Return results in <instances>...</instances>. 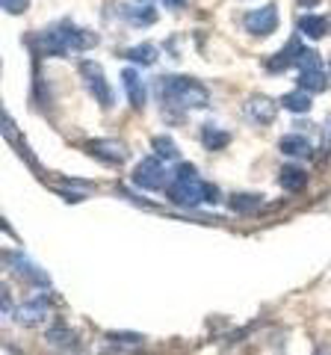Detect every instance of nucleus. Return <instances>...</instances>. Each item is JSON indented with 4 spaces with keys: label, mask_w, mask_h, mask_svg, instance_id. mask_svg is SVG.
<instances>
[{
    "label": "nucleus",
    "mask_w": 331,
    "mask_h": 355,
    "mask_svg": "<svg viewBox=\"0 0 331 355\" xmlns=\"http://www.w3.org/2000/svg\"><path fill=\"white\" fill-rule=\"evenodd\" d=\"M98 36L89 30H80L71 21H60L45 33H36L30 39V48L36 51V57H69V53L95 48Z\"/></svg>",
    "instance_id": "nucleus-1"
},
{
    "label": "nucleus",
    "mask_w": 331,
    "mask_h": 355,
    "mask_svg": "<svg viewBox=\"0 0 331 355\" xmlns=\"http://www.w3.org/2000/svg\"><path fill=\"white\" fill-rule=\"evenodd\" d=\"M157 98L163 101V107H178V110H204L211 104V92L193 77H181V74L160 77Z\"/></svg>",
    "instance_id": "nucleus-2"
},
{
    "label": "nucleus",
    "mask_w": 331,
    "mask_h": 355,
    "mask_svg": "<svg viewBox=\"0 0 331 355\" xmlns=\"http://www.w3.org/2000/svg\"><path fill=\"white\" fill-rule=\"evenodd\" d=\"M166 196H169V202L181 205V207L204 205V181H198V178H175V181L166 187Z\"/></svg>",
    "instance_id": "nucleus-3"
},
{
    "label": "nucleus",
    "mask_w": 331,
    "mask_h": 355,
    "mask_svg": "<svg viewBox=\"0 0 331 355\" xmlns=\"http://www.w3.org/2000/svg\"><path fill=\"white\" fill-rule=\"evenodd\" d=\"M80 74H83V80H86V86H89V92L95 95V101L101 104L104 110H109L113 107V89H109V83H107V77H104V69L98 62H80Z\"/></svg>",
    "instance_id": "nucleus-4"
},
{
    "label": "nucleus",
    "mask_w": 331,
    "mask_h": 355,
    "mask_svg": "<svg viewBox=\"0 0 331 355\" xmlns=\"http://www.w3.org/2000/svg\"><path fill=\"white\" fill-rule=\"evenodd\" d=\"M134 184L142 187V190H160V187H166V172L160 166V157H145L142 163H136Z\"/></svg>",
    "instance_id": "nucleus-5"
},
{
    "label": "nucleus",
    "mask_w": 331,
    "mask_h": 355,
    "mask_svg": "<svg viewBox=\"0 0 331 355\" xmlns=\"http://www.w3.org/2000/svg\"><path fill=\"white\" fill-rule=\"evenodd\" d=\"M246 30L251 33V36H269V33L278 27V12H275V6L267 3L260 9H251V12H246Z\"/></svg>",
    "instance_id": "nucleus-6"
},
{
    "label": "nucleus",
    "mask_w": 331,
    "mask_h": 355,
    "mask_svg": "<svg viewBox=\"0 0 331 355\" xmlns=\"http://www.w3.org/2000/svg\"><path fill=\"white\" fill-rule=\"evenodd\" d=\"M3 261H6L9 270H15V272L21 275V279H27L30 284H39V287H48V284H51L48 272H42L36 263H30L21 252H6V254H3Z\"/></svg>",
    "instance_id": "nucleus-7"
},
{
    "label": "nucleus",
    "mask_w": 331,
    "mask_h": 355,
    "mask_svg": "<svg viewBox=\"0 0 331 355\" xmlns=\"http://www.w3.org/2000/svg\"><path fill=\"white\" fill-rule=\"evenodd\" d=\"M242 113H246V119L255 121V125H272L278 107H275L267 95H251L246 101V107H242Z\"/></svg>",
    "instance_id": "nucleus-8"
},
{
    "label": "nucleus",
    "mask_w": 331,
    "mask_h": 355,
    "mask_svg": "<svg viewBox=\"0 0 331 355\" xmlns=\"http://www.w3.org/2000/svg\"><path fill=\"white\" fill-rule=\"evenodd\" d=\"M48 305H51L48 296L30 299L27 305H21L15 311V323H21V326H36V323H42V320H48Z\"/></svg>",
    "instance_id": "nucleus-9"
},
{
    "label": "nucleus",
    "mask_w": 331,
    "mask_h": 355,
    "mask_svg": "<svg viewBox=\"0 0 331 355\" xmlns=\"http://www.w3.org/2000/svg\"><path fill=\"white\" fill-rule=\"evenodd\" d=\"M86 148H89L98 160H107V163H125L127 160V146L118 139H95Z\"/></svg>",
    "instance_id": "nucleus-10"
},
{
    "label": "nucleus",
    "mask_w": 331,
    "mask_h": 355,
    "mask_svg": "<svg viewBox=\"0 0 331 355\" xmlns=\"http://www.w3.org/2000/svg\"><path fill=\"white\" fill-rule=\"evenodd\" d=\"M278 148H281V154H287V157H293V160H311L314 157L311 142H307L305 137H299V133H290V137H284L278 142Z\"/></svg>",
    "instance_id": "nucleus-11"
},
{
    "label": "nucleus",
    "mask_w": 331,
    "mask_h": 355,
    "mask_svg": "<svg viewBox=\"0 0 331 355\" xmlns=\"http://www.w3.org/2000/svg\"><path fill=\"white\" fill-rule=\"evenodd\" d=\"M302 51H305V48H302L299 36L290 39V42H287V48L278 51V53H275V57L267 62V69H269V71H284V69H290V65H296V60H299Z\"/></svg>",
    "instance_id": "nucleus-12"
},
{
    "label": "nucleus",
    "mask_w": 331,
    "mask_h": 355,
    "mask_svg": "<svg viewBox=\"0 0 331 355\" xmlns=\"http://www.w3.org/2000/svg\"><path fill=\"white\" fill-rule=\"evenodd\" d=\"M45 338L53 349H77V335L62 323V320H57V323L45 331Z\"/></svg>",
    "instance_id": "nucleus-13"
},
{
    "label": "nucleus",
    "mask_w": 331,
    "mask_h": 355,
    "mask_svg": "<svg viewBox=\"0 0 331 355\" xmlns=\"http://www.w3.org/2000/svg\"><path fill=\"white\" fill-rule=\"evenodd\" d=\"M121 80H125L127 98H130V107H134V110H142V107H145V86H142V77H139L134 69H125V71H121Z\"/></svg>",
    "instance_id": "nucleus-14"
},
{
    "label": "nucleus",
    "mask_w": 331,
    "mask_h": 355,
    "mask_svg": "<svg viewBox=\"0 0 331 355\" xmlns=\"http://www.w3.org/2000/svg\"><path fill=\"white\" fill-rule=\"evenodd\" d=\"M278 181H281V187L287 193H302L307 187V172L302 169V166H281Z\"/></svg>",
    "instance_id": "nucleus-15"
},
{
    "label": "nucleus",
    "mask_w": 331,
    "mask_h": 355,
    "mask_svg": "<svg viewBox=\"0 0 331 355\" xmlns=\"http://www.w3.org/2000/svg\"><path fill=\"white\" fill-rule=\"evenodd\" d=\"M299 89H305V92H323L325 89V71L319 69V65H307V69H302Z\"/></svg>",
    "instance_id": "nucleus-16"
},
{
    "label": "nucleus",
    "mask_w": 331,
    "mask_h": 355,
    "mask_svg": "<svg viewBox=\"0 0 331 355\" xmlns=\"http://www.w3.org/2000/svg\"><path fill=\"white\" fill-rule=\"evenodd\" d=\"M299 33L307 39H325L328 33V21L323 15H302L299 18Z\"/></svg>",
    "instance_id": "nucleus-17"
},
{
    "label": "nucleus",
    "mask_w": 331,
    "mask_h": 355,
    "mask_svg": "<svg viewBox=\"0 0 331 355\" xmlns=\"http://www.w3.org/2000/svg\"><path fill=\"white\" fill-rule=\"evenodd\" d=\"M202 142H204V148H207V151H222L228 142H231V133H225L222 128H216V125H204V130H202Z\"/></svg>",
    "instance_id": "nucleus-18"
},
{
    "label": "nucleus",
    "mask_w": 331,
    "mask_h": 355,
    "mask_svg": "<svg viewBox=\"0 0 331 355\" xmlns=\"http://www.w3.org/2000/svg\"><path fill=\"white\" fill-rule=\"evenodd\" d=\"M228 205H231V210H234V214H255V210H260L263 198L255 196V193H234Z\"/></svg>",
    "instance_id": "nucleus-19"
},
{
    "label": "nucleus",
    "mask_w": 331,
    "mask_h": 355,
    "mask_svg": "<svg viewBox=\"0 0 331 355\" xmlns=\"http://www.w3.org/2000/svg\"><path fill=\"white\" fill-rule=\"evenodd\" d=\"M281 107L290 110V113H307V110H311V92H305V89L287 92V95L281 98Z\"/></svg>",
    "instance_id": "nucleus-20"
},
{
    "label": "nucleus",
    "mask_w": 331,
    "mask_h": 355,
    "mask_svg": "<svg viewBox=\"0 0 331 355\" xmlns=\"http://www.w3.org/2000/svg\"><path fill=\"white\" fill-rule=\"evenodd\" d=\"M151 148H154V154H157L160 160H178L181 157V151H178V146H175L172 137H154Z\"/></svg>",
    "instance_id": "nucleus-21"
},
{
    "label": "nucleus",
    "mask_w": 331,
    "mask_h": 355,
    "mask_svg": "<svg viewBox=\"0 0 331 355\" xmlns=\"http://www.w3.org/2000/svg\"><path fill=\"white\" fill-rule=\"evenodd\" d=\"M125 18L130 21L134 27H148L157 21V12L151 6H136V9H125Z\"/></svg>",
    "instance_id": "nucleus-22"
},
{
    "label": "nucleus",
    "mask_w": 331,
    "mask_h": 355,
    "mask_svg": "<svg viewBox=\"0 0 331 355\" xmlns=\"http://www.w3.org/2000/svg\"><path fill=\"white\" fill-rule=\"evenodd\" d=\"M125 57L130 62H139V65H151L154 60H157V48L154 44H136V48H130Z\"/></svg>",
    "instance_id": "nucleus-23"
},
{
    "label": "nucleus",
    "mask_w": 331,
    "mask_h": 355,
    "mask_svg": "<svg viewBox=\"0 0 331 355\" xmlns=\"http://www.w3.org/2000/svg\"><path fill=\"white\" fill-rule=\"evenodd\" d=\"M107 340H121V347H130V349L142 347V338L139 335H127V331H109Z\"/></svg>",
    "instance_id": "nucleus-24"
},
{
    "label": "nucleus",
    "mask_w": 331,
    "mask_h": 355,
    "mask_svg": "<svg viewBox=\"0 0 331 355\" xmlns=\"http://www.w3.org/2000/svg\"><path fill=\"white\" fill-rule=\"evenodd\" d=\"M30 0H0V6H3V12L9 15H18V12H24Z\"/></svg>",
    "instance_id": "nucleus-25"
},
{
    "label": "nucleus",
    "mask_w": 331,
    "mask_h": 355,
    "mask_svg": "<svg viewBox=\"0 0 331 355\" xmlns=\"http://www.w3.org/2000/svg\"><path fill=\"white\" fill-rule=\"evenodd\" d=\"M204 202L207 205H216L219 202V187L216 184H204Z\"/></svg>",
    "instance_id": "nucleus-26"
},
{
    "label": "nucleus",
    "mask_w": 331,
    "mask_h": 355,
    "mask_svg": "<svg viewBox=\"0 0 331 355\" xmlns=\"http://www.w3.org/2000/svg\"><path fill=\"white\" fill-rule=\"evenodd\" d=\"M175 178H195V166L193 163H181L178 172H175Z\"/></svg>",
    "instance_id": "nucleus-27"
},
{
    "label": "nucleus",
    "mask_w": 331,
    "mask_h": 355,
    "mask_svg": "<svg viewBox=\"0 0 331 355\" xmlns=\"http://www.w3.org/2000/svg\"><path fill=\"white\" fill-rule=\"evenodd\" d=\"M323 137H325V148L331 151V116H328V121H325V130H323Z\"/></svg>",
    "instance_id": "nucleus-28"
},
{
    "label": "nucleus",
    "mask_w": 331,
    "mask_h": 355,
    "mask_svg": "<svg viewBox=\"0 0 331 355\" xmlns=\"http://www.w3.org/2000/svg\"><path fill=\"white\" fill-rule=\"evenodd\" d=\"M184 3H186V0H163V6H166V9H181Z\"/></svg>",
    "instance_id": "nucleus-29"
},
{
    "label": "nucleus",
    "mask_w": 331,
    "mask_h": 355,
    "mask_svg": "<svg viewBox=\"0 0 331 355\" xmlns=\"http://www.w3.org/2000/svg\"><path fill=\"white\" fill-rule=\"evenodd\" d=\"M319 0H299V6H316Z\"/></svg>",
    "instance_id": "nucleus-30"
}]
</instances>
